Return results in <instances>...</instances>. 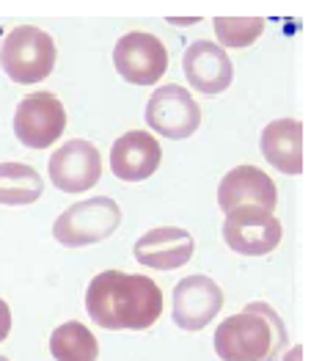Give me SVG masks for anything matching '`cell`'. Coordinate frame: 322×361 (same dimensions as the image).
Instances as JSON below:
<instances>
[{
  "label": "cell",
  "mask_w": 322,
  "mask_h": 361,
  "mask_svg": "<svg viewBox=\"0 0 322 361\" xmlns=\"http://www.w3.org/2000/svg\"><path fill=\"white\" fill-rule=\"evenodd\" d=\"M278 202V188L275 182L256 166H237L232 169L218 188V207L223 212L237 207H259L273 212Z\"/></svg>",
  "instance_id": "cell-11"
},
{
  "label": "cell",
  "mask_w": 322,
  "mask_h": 361,
  "mask_svg": "<svg viewBox=\"0 0 322 361\" xmlns=\"http://www.w3.org/2000/svg\"><path fill=\"white\" fill-rule=\"evenodd\" d=\"M182 69L187 83L202 94H221L232 86L235 80V63L229 53L215 44V42H193L185 56H182Z\"/></svg>",
  "instance_id": "cell-12"
},
{
  "label": "cell",
  "mask_w": 322,
  "mask_h": 361,
  "mask_svg": "<svg viewBox=\"0 0 322 361\" xmlns=\"http://www.w3.org/2000/svg\"><path fill=\"white\" fill-rule=\"evenodd\" d=\"M242 312H248V314H259L264 323L270 326L273 342H270V353H267V359H264V361H275L281 353H284V348L290 345V334H287V326H284L281 314H278V312H275L270 303H264V301L245 303V309H242Z\"/></svg>",
  "instance_id": "cell-19"
},
{
  "label": "cell",
  "mask_w": 322,
  "mask_h": 361,
  "mask_svg": "<svg viewBox=\"0 0 322 361\" xmlns=\"http://www.w3.org/2000/svg\"><path fill=\"white\" fill-rule=\"evenodd\" d=\"M264 160L281 174H303V124L297 119H275L262 130Z\"/></svg>",
  "instance_id": "cell-15"
},
{
  "label": "cell",
  "mask_w": 322,
  "mask_h": 361,
  "mask_svg": "<svg viewBox=\"0 0 322 361\" xmlns=\"http://www.w3.org/2000/svg\"><path fill=\"white\" fill-rule=\"evenodd\" d=\"M273 334L259 314L240 312L215 329V353L221 361H264Z\"/></svg>",
  "instance_id": "cell-8"
},
{
  "label": "cell",
  "mask_w": 322,
  "mask_h": 361,
  "mask_svg": "<svg viewBox=\"0 0 322 361\" xmlns=\"http://www.w3.org/2000/svg\"><path fill=\"white\" fill-rule=\"evenodd\" d=\"M147 124L151 133H157L163 138L185 141L199 130L202 108L187 94V89H182L179 83H168V86L157 89L149 97Z\"/></svg>",
  "instance_id": "cell-7"
},
{
  "label": "cell",
  "mask_w": 322,
  "mask_h": 361,
  "mask_svg": "<svg viewBox=\"0 0 322 361\" xmlns=\"http://www.w3.org/2000/svg\"><path fill=\"white\" fill-rule=\"evenodd\" d=\"M113 63L121 80L132 86H154L168 69V50L147 30H130L113 47Z\"/></svg>",
  "instance_id": "cell-5"
},
{
  "label": "cell",
  "mask_w": 322,
  "mask_h": 361,
  "mask_svg": "<svg viewBox=\"0 0 322 361\" xmlns=\"http://www.w3.org/2000/svg\"><path fill=\"white\" fill-rule=\"evenodd\" d=\"M86 309L99 329L147 331L163 314V293L147 276L102 271L88 284Z\"/></svg>",
  "instance_id": "cell-1"
},
{
  "label": "cell",
  "mask_w": 322,
  "mask_h": 361,
  "mask_svg": "<svg viewBox=\"0 0 322 361\" xmlns=\"http://www.w3.org/2000/svg\"><path fill=\"white\" fill-rule=\"evenodd\" d=\"M160 157H163V149L151 133L130 130L121 138H116L111 149V169L116 180L144 182L160 169Z\"/></svg>",
  "instance_id": "cell-14"
},
{
  "label": "cell",
  "mask_w": 322,
  "mask_h": 361,
  "mask_svg": "<svg viewBox=\"0 0 322 361\" xmlns=\"http://www.w3.org/2000/svg\"><path fill=\"white\" fill-rule=\"evenodd\" d=\"M284 361H303V345L290 348V350H287V356H284Z\"/></svg>",
  "instance_id": "cell-21"
},
{
  "label": "cell",
  "mask_w": 322,
  "mask_h": 361,
  "mask_svg": "<svg viewBox=\"0 0 322 361\" xmlns=\"http://www.w3.org/2000/svg\"><path fill=\"white\" fill-rule=\"evenodd\" d=\"M44 193V180L28 163H0V204L25 207L39 202Z\"/></svg>",
  "instance_id": "cell-16"
},
{
  "label": "cell",
  "mask_w": 322,
  "mask_h": 361,
  "mask_svg": "<svg viewBox=\"0 0 322 361\" xmlns=\"http://www.w3.org/2000/svg\"><path fill=\"white\" fill-rule=\"evenodd\" d=\"M8 334H11V309H8V303L0 298V345L6 342Z\"/></svg>",
  "instance_id": "cell-20"
},
{
  "label": "cell",
  "mask_w": 322,
  "mask_h": 361,
  "mask_svg": "<svg viewBox=\"0 0 322 361\" xmlns=\"http://www.w3.org/2000/svg\"><path fill=\"white\" fill-rule=\"evenodd\" d=\"M50 353L56 361H97L99 342L83 323L72 320L50 334Z\"/></svg>",
  "instance_id": "cell-17"
},
{
  "label": "cell",
  "mask_w": 322,
  "mask_h": 361,
  "mask_svg": "<svg viewBox=\"0 0 322 361\" xmlns=\"http://www.w3.org/2000/svg\"><path fill=\"white\" fill-rule=\"evenodd\" d=\"M118 224H121V207L116 202L108 196H94L61 212L53 226V235L66 248H83L116 235Z\"/></svg>",
  "instance_id": "cell-3"
},
{
  "label": "cell",
  "mask_w": 322,
  "mask_h": 361,
  "mask_svg": "<svg viewBox=\"0 0 322 361\" xmlns=\"http://www.w3.org/2000/svg\"><path fill=\"white\" fill-rule=\"evenodd\" d=\"M50 180L63 193L91 190L102 177L99 149L86 138H72L50 154Z\"/></svg>",
  "instance_id": "cell-10"
},
{
  "label": "cell",
  "mask_w": 322,
  "mask_h": 361,
  "mask_svg": "<svg viewBox=\"0 0 322 361\" xmlns=\"http://www.w3.org/2000/svg\"><path fill=\"white\" fill-rule=\"evenodd\" d=\"M193 235L179 226H157L141 235L132 245L135 262L154 268V271H176L193 259Z\"/></svg>",
  "instance_id": "cell-13"
},
{
  "label": "cell",
  "mask_w": 322,
  "mask_h": 361,
  "mask_svg": "<svg viewBox=\"0 0 322 361\" xmlns=\"http://www.w3.org/2000/svg\"><path fill=\"white\" fill-rule=\"evenodd\" d=\"M223 243L242 257H264L278 248L284 238L281 221L259 207H237L226 212L223 221Z\"/></svg>",
  "instance_id": "cell-6"
},
{
  "label": "cell",
  "mask_w": 322,
  "mask_h": 361,
  "mask_svg": "<svg viewBox=\"0 0 322 361\" xmlns=\"http://www.w3.org/2000/svg\"><path fill=\"white\" fill-rule=\"evenodd\" d=\"M262 30V17H215V36L221 47H251Z\"/></svg>",
  "instance_id": "cell-18"
},
{
  "label": "cell",
  "mask_w": 322,
  "mask_h": 361,
  "mask_svg": "<svg viewBox=\"0 0 322 361\" xmlns=\"http://www.w3.org/2000/svg\"><path fill=\"white\" fill-rule=\"evenodd\" d=\"M0 66L3 72L20 83L30 86L47 80L56 66V42L50 33L33 25H17L0 47Z\"/></svg>",
  "instance_id": "cell-2"
},
{
  "label": "cell",
  "mask_w": 322,
  "mask_h": 361,
  "mask_svg": "<svg viewBox=\"0 0 322 361\" xmlns=\"http://www.w3.org/2000/svg\"><path fill=\"white\" fill-rule=\"evenodd\" d=\"M0 361H11V359H6V356H0Z\"/></svg>",
  "instance_id": "cell-22"
},
{
  "label": "cell",
  "mask_w": 322,
  "mask_h": 361,
  "mask_svg": "<svg viewBox=\"0 0 322 361\" xmlns=\"http://www.w3.org/2000/svg\"><path fill=\"white\" fill-rule=\"evenodd\" d=\"M66 130V111L50 91H36L20 99L14 114V135L28 149H47Z\"/></svg>",
  "instance_id": "cell-4"
},
{
  "label": "cell",
  "mask_w": 322,
  "mask_h": 361,
  "mask_svg": "<svg viewBox=\"0 0 322 361\" xmlns=\"http://www.w3.org/2000/svg\"><path fill=\"white\" fill-rule=\"evenodd\" d=\"M171 301H174L171 317L176 326L182 331H202L218 317L223 306V293L209 276L196 273L176 284Z\"/></svg>",
  "instance_id": "cell-9"
}]
</instances>
